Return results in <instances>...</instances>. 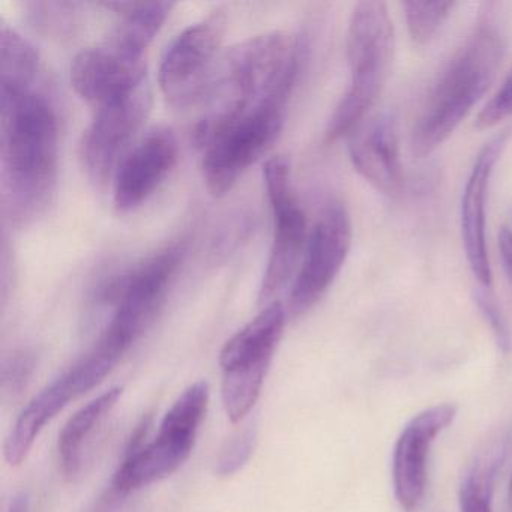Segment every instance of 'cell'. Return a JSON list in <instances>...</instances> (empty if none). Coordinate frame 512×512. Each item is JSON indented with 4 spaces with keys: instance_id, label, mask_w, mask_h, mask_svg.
Here are the masks:
<instances>
[{
    "instance_id": "obj_14",
    "label": "cell",
    "mask_w": 512,
    "mask_h": 512,
    "mask_svg": "<svg viewBox=\"0 0 512 512\" xmlns=\"http://www.w3.org/2000/svg\"><path fill=\"white\" fill-rule=\"evenodd\" d=\"M179 145L169 127L146 131L125 154L113 175V199L121 212L145 203L175 169Z\"/></svg>"
},
{
    "instance_id": "obj_15",
    "label": "cell",
    "mask_w": 512,
    "mask_h": 512,
    "mask_svg": "<svg viewBox=\"0 0 512 512\" xmlns=\"http://www.w3.org/2000/svg\"><path fill=\"white\" fill-rule=\"evenodd\" d=\"M506 140L508 133L500 134L479 151L467 179L461 203V232L467 262L476 280L484 287H490L493 283L485 244V199L494 166L505 149Z\"/></svg>"
},
{
    "instance_id": "obj_4",
    "label": "cell",
    "mask_w": 512,
    "mask_h": 512,
    "mask_svg": "<svg viewBox=\"0 0 512 512\" xmlns=\"http://www.w3.org/2000/svg\"><path fill=\"white\" fill-rule=\"evenodd\" d=\"M394 50V26L388 5L379 0L356 4L347 32V61L352 79L329 121V140L350 136L364 122L385 88Z\"/></svg>"
},
{
    "instance_id": "obj_25",
    "label": "cell",
    "mask_w": 512,
    "mask_h": 512,
    "mask_svg": "<svg viewBox=\"0 0 512 512\" xmlns=\"http://www.w3.org/2000/svg\"><path fill=\"white\" fill-rule=\"evenodd\" d=\"M256 446V431L245 430L227 443L218 457L215 472L220 476H230L247 464Z\"/></svg>"
},
{
    "instance_id": "obj_5",
    "label": "cell",
    "mask_w": 512,
    "mask_h": 512,
    "mask_svg": "<svg viewBox=\"0 0 512 512\" xmlns=\"http://www.w3.org/2000/svg\"><path fill=\"white\" fill-rule=\"evenodd\" d=\"M208 404V383L188 386L164 415L154 440L128 452L113 478L116 490L130 493L175 473L193 452Z\"/></svg>"
},
{
    "instance_id": "obj_24",
    "label": "cell",
    "mask_w": 512,
    "mask_h": 512,
    "mask_svg": "<svg viewBox=\"0 0 512 512\" xmlns=\"http://www.w3.org/2000/svg\"><path fill=\"white\" fill-rule=\"evenodd\" d=\"M407 29L415 43H430L451 16L454 2H404Z\"/></svg>"
},
{
    "instance_id": "obj_20",
    "label": "cell",
    "mask_w": 512,
    "mask_h": 512,
    "mask_svg": "<svg viewBox=\"0 0 512 512\" xmlns=\"http://www.w3.org/2000/svg\"><path fill=\"white\" fill-rule=\"evenodd\" d=\"M104 7L115 11L121 17L116 25V31L148 50L149 44L163 28L175 4L172 2H115V4H104Z\"/></svg>"
},
{
    "instance_id": "obj_30",
    "label": "cell",
    "mask_w": 512,
    "mask_h": 512,
    "mask_svg": "<svg viewBox=\"0 0 512 512\" xmlns=\"http://www.w3.org/2000/svg\"><path fill=\"white\" fill-rule=\"evenodd\" d=\"M508 502H509V511L512 512V478H511V482H509Z\"/></svg>"
},
{
    "instance_id": "obj_22",
    "label": "cell",
    "mask_w": 512,
    "mask_h": 512,
    "mask_svg": "<svg viewBox=\"0 0 512 512\" xmlns=\"http://www.w3.org/2000/svg\"><path fill=\"white\" fill-rule=\"evenodd\" d=\"M503 463V452L494 451L472 467L460 487L461 512H493V493Z\"/></svg>"
},
{
    "instance_id": "obj_29",
    "label": "cell",
    "mask_w": 512,
    "mask_h": 512,
    "mask_svg": "<svg viewBox=\"0 0 512 512\" xmlns=\"http://www.w3.org/2000/svg\"><path fill=\"white\" fill-rule=\"evenodd\" d=\"M10 512H29V500L26 494H19L11 503Z\"/></svg>"
},
{
    "instance_id": "obj_18",
    "label": "cell",
    "mask_w": 512,
    "mask_h": 512,
    "mask_svg": "<svg viewBox=\"0 0 512 512\" xmlns=\"http://www.w3.org/2000/svg\"><path fill=\"white\" fill-rule=\"evenodd\" d=\"M80 397L76 383L70 371H65L61 377L44 388L31 403L22 410L13 430L5 440V460L11 466H17L28 457L38 434L47 422L52 421L59 412L74 398Z\"/></svg>"
},
{
    "instance_id": "obj_2",
    "label": "cell",
    "mask_w": 512,
    "mask_h": 512,
    "mask_svg": "<svg viewBox=\"0 0 512 512\" xmlns=\"http://www.w3.org/2000/svg\"><path fill=\"white\" fill-rule=\"evenodd\" d=\"M299 53L298 40L280 31L250 38L223 53L214 83L200 104L194 143L205 148L221 128L253 110L286 109L298 76Z\"/></svg>"
},
{
    "instance_id": "obj_28",
    "label": "cell",
    "mask_w": 512,
    "mask_h": 512,
    "mask_svg": "<svg viewBox=\"0 0 512 512\" xmlns=\"http://www.w3.org/2000/svg\"><path fill=\"white\" fill-rule=\"evenodd\" d=\"M34 370V358L29 353H17L11 358L10 364L5 365L4 386L8 391L19 392L26 385Z\"/></svg>"
},
{
    "instance_id": "obj_7",
    "label": "cell",
    "mask_w": 512,
    "mask_h": 512,
    "mask_svg": "<svg viewBox=\"0 0 512 512\" xmlns=\"http://www.w3.org/2000/svg\"><path fill=\"white\" fill-rule=\"evenodd\" d=\"M263 176L274 218L271 250L259 289V305L266 307L278 301L277 296L295 280L310 233L290 184L289 160L284 155L269 158Z\"/></svg>"
},
{
    "instance_id": "obj_21",
    "label": "cell",
    "mask_w": 512,
    "mask_h": 512,
    "mask_svg": "<svg viewBox=\"0 0 512 512\" xmlns=\"http://www.w3.org/2000/svg\"><path fill=\"white\" fill-rule=\"evenodd\" d=\"M40 73V56L16 29H0V85L35 86Z\"/></svg>"
},
{
    "instance_id": "obj_9",
    "label": "cell",
    "mask_w": 512,
    "mask_h": 512,
    "mask_svg": "<svg viewBox=\"0 0 512 512\" xmlns=\"http://www.w3.org/2000/svg\"><path fill=\"white\" fill-rule=\"evenodd\" d=\"M283 125V107H263L221 128L203 148L202 173L209 193L226 196L274 145Z\"/></svg>"
},
{
    "instance_id": "obj_8",
    "label": "cell",
    "mask_w": 512,
    "mask_h": 512,
    "mask_svg": "<svg viewBox=\"0 0 512 512\" xmlns=\"http://www.w3.org/2000/svg\"><path fill=\"white\" fill-rule=\"evenodd\" d=\"M182 256L181 244L167 245L104 286L103 301L115 305L106 331L130 347L160 310Z\"/></svg>"
},
{
    "instance_id": "obj_16",
    "label": "cell",
    "mask_w": 512,
    "mask_h": 512,
    "mask_svg": "<svg viewBox=\"0 0 512 512\" xmlns=\"http://www.w3.org/2000/svg\"><path fill=\"white\" fill-rule=\"evenodd\" d=\"M349 155L356 172L377 190L395 194L403 185L397 121L380 113L350 134Z\"/></svg>"
},
{
    "instance_id": "obj_19",
    "label": "cell",
    "mask_w": 512,
    "mask_h": 512,
    "mask_svg": "<svg viewBox=\"0 0 512 512\" xmlns=\"http://www.w3.org/2000/svg\"><path fill=\"white\" fill-rule=\"evenodd\" d=\"M122 391L124 389L121 386L107 389L68 419L59 433L58 442L59 461L65 475L71 478L79 473L83 443L91 436L94 428L112 412L121 398Z\"/></svg>"
},
{
    "instance_id": "obj_26",
    "label": "cell",
    "mask_w": 512,
    "mask_h": 512,
    "mask_svg": "<svg viewBox=\"0 0 512 512\" xmlns=\"http://www.w3.org/2000/svg\"><path fill=\"white\" fill-rule=\"evenodd\" d=\"M509 116H512V70L503 80L497 94L478 113L475 125L478 130H488L496 127L499 122L505 121Z\"/></svg>"
},
{
    "instance_id": "obj_1",
    "label": "cell",
    "mask_w": 512,
    "mask_h": 512,
    "mask_svg": "<svg viewBox=\"0 0 512 512\" xmlns=\"http://www.w3.org/2000/svg\"><path fill=\"white\" fill-rule=\"evenodd\" d=\"M59 127L49 98L35 86L0 85L2 211L26 226L52 205L58 187Z\"/></svg>"
},
{
    "instance_id": "obj_10",
    "label": "cell",
    "mask_w": 512,
    "mask_h": 512,
    "mask_svg": "<svg viewBox=\"0 0 512 512\" xmlns=\"http://www.w3.org/2000/svg\"><path fill=\"white\" fill-rule=\"evenodd\" d=\"M151 112L148 82L124 97L95 107L94 119L83 134L80 157L92 181L104 184L137 142Z\"/></svg>"
},
{
    "instance_id": "obj_12",
    "label": "cell",
    "mask_w": 512,
    "mask_h": 512,
    "mask_svg": "<svg viewBox=\"0 0 512 512\" xmlns=\"http://www.w3.org/2000/svg\"><path fill=\"white\" fill-rule=\"evenodd\" d=\"M70 76L83 100L101 106L148 82L146 49L113 29L109 37L73 59Z\"/></svg>"
},
{
    "instance_id": "obj_17",
    "label": "cell",
    "mask_w": 512,
    "mask_h": 512,
    "mask_svg": "<svg viewBox=\"0 0 512 512\" xmlns=\"http://www.w3.org/2000/svg\"><path fill=\"white\" fill-rule=\"evenodd\" d=\"M287 310L283 302L275 301L239 329L220 353V365L227 370H269L275 349L286 325Z\"/></svg>"
},
{
    "instance_id": "obj_13",
    "label": "cell",
    "mask_w": 512,
    "mask_h": 512,
    "mask_svg": "<svg viewBox=\"0 0 512 512\" xmlns=\"http://www.w3.org/2000/svg\"><path fill=\"white\" fill-rule=\"evenodd\" d=\"M455 404H439L413 416L398 436L392 458V478L398 505L416 512L427 488V461L436 437L457 416Z\"/></svg>"
},
{
    "instance_id": "obj_27",
    "label": "cell",
    "mask_w": 512,
    "mask_h": 512,
    "mask_svg": "<svg viewBox=\"0 0 512 512\" xmlns=\"http://www.w3.org/2000/svg\"><path fill=\"white\" fill-rule=\"evenodd\" d=\"M476 304H478L482 316L490 323L494 337H496L497 344H499L502 352H509V349H511V334H509L508 325H506L502 313H500L499 308H497L496 302H494L490 296L484 295V293H478V295H476Z\"/></svg>"
},
{
    "instance_id": "obj_11",
    "label": "cell",
    "mask_w": 512,
    "mask_h": 512,
    "mask_svg": "<svg viewBox=\"0 0 512 512\" xmlns=\"http://www.w3.org/2000/svg\"><path fill=\"white\" fill-rule=\"evenodd\" d=\"M352 245V223L341 203L322 209L308 236L298 274L290 287L287 313L299 316L317 304L340 274Z\"/></svg>"
},
{
    "instance_id": "obj_6",
    "label": "cell",
    "mask_w": 512,
    "mask_h": 512,
    "mask_svg": "<svg viewBox=\"0 0 512 512\" xmlns=\"http://www.w3.org/2000/svg\"><path fill=\"white\" fill-rule=\"evenodd\" d=\"M224 26L226 17L218 11L188 26L167 47L158 83L170 106L191 109L205 100L223 56Z\"/></svg>"
},
{
    "instance_id": "obj_23",
    "label": "cell",
    "mask_w": 512,
    "mask_h": 512,
    "mask_svg": "<svg viewBox=\"0 0 512 512\" xmlns=\"http://www.w3.org/2000/svg\"><path fill=\"white\" fill-rule=\"evenodd\" d=\"M268 370H227L221 380V397L230 421L239 422L256 404Z\"/></svg>"
},
{
    "instance_id": "obj_3",
    "label": "cell",
    "mask_w": 512,
    "mask_h": 512,
    "mask_svg": "<svg viewBox=\"0 0 512 512\" xmlns=\"http://www.w3.org/2000/svg\"><path fill=\"white\" fill-rule=\"evenodd\" d=\"M505 44L502 32L485 17L472 37L446 65L413 130V154L418 158L433 154L449 139L469 115L502 64Z\"/></svg>"
}]
</instances>
